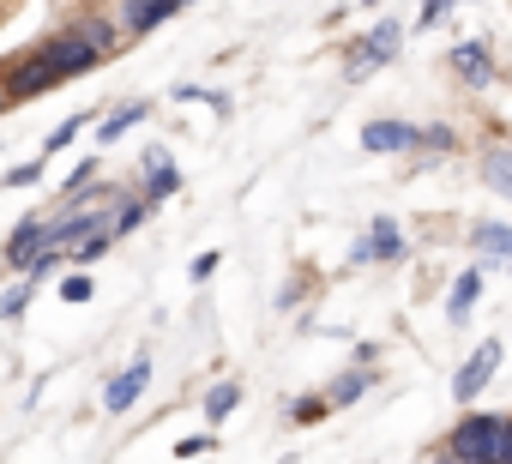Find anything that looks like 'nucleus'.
I'll return each mask as SVG.
<instances>
[{
    "label": "nucleus",
    "instance_id": "23",
    "mask_svg": "<svg viewBox=\"0 0 512 464\" xmlns=\"http://www.w3.org/2000/svg\"><path fill=\"white\" fill-rule=\"evenodd\" d=\"M205 446H211V434H193V440H181V446H175V452H181V458H199V452H205Z\"/></svg>",
    "mask_w": 512,
    "mask_h": 464
},
{
    "label": "nucleus",
    "instance_id": "3",
    "mask_svg": "<svg viewBox=\"0 0 512 464\" xmlns=\"http://www.w3.org/2000/svg\"><path fill=\"white\" fill-rule=\"evenodd\" d=\"M494 368H500V344L488 338V344H482V350H476V356H470V362L458 368V380H452V392H458V398L470 404V398H476V392L488 386V374H494Z\"/></svg>",
    "mask_w": 512,
    "mask_h": 464
},
{
    "label": "nucleus",
    "instance_id": "1",
    "mask_svg": "<svg viewBox=\"0 0 512 464\" xmlns=\"http://www.w3.org/2000/svg\"><path fill=\"white\" fill-rule=\"evenodd\" d=\"M458 464H512V422L506 416H464L452 428Z\"/></svg>",
    "mask_w": 512,
    "mask_h": 464
},
{
    "label": "nucleus",
    "instance_id": "27",
    "mask_svg": "<svg viewBox=\"0 0 512 464\" xmlns=\"http://www.w3.org/2000/svg\"><path fill=\"white\" fill-rule=\"evenodd\" d=\"M368 7H380V0H368Z\"/></svg>",
    "mask_w": 512,
    "mask_h": 464
},
{
    "label": "nucleus",
    "instance_id": "6",
    "mask_svg": "<svg viewBox=\"0 0 512 464\" xmlns=\"http://www.w3.org/2000/svg\"><path fill=\"white\" fill-rule=\"evenodd\" d=\"M362 145H368V151H410V145H422V133H416L410 121H368Z\"/></svg>",
    "mask_w": 512,
    "mask_h": 464
},
{
    "label": "nucleus",
    "instance_id": "21",
    "mask_svg": "<svg viewBox=\"0 0 512 464\" xmlns=\"http://www.w3.org/2000/svg\"><path fill=\"white\" fill-rule=\"evenodd\" d=\"M37 175H43V163H19V169H13V175H7V187H31V181H37Z\"/></svg>",
    "mask_w": 512,
    "mask_h": 464
},
{
    "label": "nucleus",
    "instance_id": "9",
    "mask_svg": "<svg viewBox=\"0 0 512 464\" xmlns=\"http://www.w3.org/2000/svg\"><path fill=\"white\" fill-rule=\"evenodd\" d=\"M398 37H404V31H398V25L386 19V25H380V31L368 37V55H356V61H350V73H368V67H380V61H392V55H398Z\"/></svg>",
    "mask_w": 512,
    "mask_h": 464
},
{
    "label": "nucleus",
    "instance_id": "10",
    "mask_svg": "<svg viewBox=\"0 0 512 464\" xmlns=\"http://www.w3.org/2000/svg\"><path fill=\"white\" fill-rule=\"evenodd\" d=\"M145 169H151V181H145V205H151V199H169V193L181 187V175H175V163H169L163 151H151Z\"/></svg>",
    "mask_w": 512,
    "mask_h": 464
},
{
    "label": "nucleus",
    "instance_id": "13",
    "mask_svg": "<svg viewBox=\"0 0 512 464\" xmlns=\"http://www.w3.org/2000/svg\"><path fill=\"white\" fill-rule=\"evenodd\" d=\"M139 121H145V103H127V109H115V115L103 121V133H97V139H103V145H115V139H121L127 127H139Z\"/></svg>",
    "mask_w": 512,
    "mask_h": 464
},
{
    "label": "nucleus",
    "instance_id": "5",
    "mask_svg": "<svg viewBox=\"0 0 512 464\" xmlns=\"http://www.w3.org/2000/svg\"><path fill=\"white\" fill-rule=\"evenodd\" d=\"M49 85H55V79H49V67H43V61L31 55V61H19V67L7 73V103H25V97H43Z\"/></svg>",
    "mask_w": 512,
    "mask_h": 464
},
{
    "label": "nucleus",
    "instance_id": "2",
    "mask_svg": "<svg viewBox=\"0 0 512 464\" xmlns=\"http://www.w3.org/2000/svg\"><path fill=\"white\" fill-rule=\"evenodd\" d=\"M37 61H43V67H49V79L61 85V79H73V73L97 67L103 55H97V49H91V43H85V37L73 31V37H55V43H43V49H37Z\"/></svg>",
    "mask_w": 512,
    "mask_h": 464
},
{
    "label": "nucleus",
    "instance_id": "14",
    "mask_svg": "<svg viewBox=\"0 0 512 464\" xmlns=\"http://www.w3.org/2000/svg\"><path fill=\"white\" fill-rule=\"evenodd\" d=\"M235 398H241V386H235V380H223V386H211V392H205V416H211V422H223V416L235 410Z\"/></svg>",
    "mask_w": 512,
    "mask_h": 464
},
{
    "label": "nucleus",
    "instance_id": "16",
    "mask_svg": "<svg viewBox=\"0 0 512 464\" xmlns=\"http://www.w3.org/2000/svg\"><path fill=\"white\" fill-rule=\"evenodd\" d=\"M85 127H91V121H85V115H73V121H61V127H55V133H49V139H43V151H49V157H55V151H67V145H73V139H79V133H85Z\"/></svg>",
    "mask_w": 512,
    "mask_h": 464
},
{
    "label": "nucleus",
    "instance_id": "20",
    "mask_svg": "<svg viewBox=\"0 0 512 464\" xmlns=\"http://www.w3.org/2000/svg\"><path fill=\"white\" fill-rule=\"evenodd\" d=\"M25 302H31V284H19L13 296H0V314H7V320H13V314H25Z\"/></svg>",
    "mask_w": 512,
    "mask_h": 464
},
{
    "label": "nucleus",
    "instance_id": "12",
    "mask_svg": "<svg viewBox=\"0 0 512 464\" xmlns=\"http://www.w3.org/2000/svg\"><path fill=\"white\" fill-rule=\"evenodd\" d=\"M476 248L494 254V260H512V229H506V223H482V229H476Z\"/></svg>",
    "mask_w": 512,
    "mask_h": 464
},
{
    "label": "nucleus",
    "instance_id": "4",
    "mask_svg": "<svg viewBox=\"0 0 512 464\" xmlns=\"http://www.w3.org/2000/svg\"><path fill=\"white\" fill-rule=\"evenodd\" d=\"M145 380H151V362L139 356L127 374H115V380L103 386V404H109V410H133V404H139V392H145Z\"/></svg>",
    "mask_w": 512,
    "mask_h": 464
},
{
    "label": "nucleus",
    "instance_id": "26",
    "mask_svg": "<svg viewBox=\"0 0 512 464\" xmlns=\"http://www.w3.org/2000/svg\"><path fill=\"white\" fill-rule=\"evenodd\" d=\"M0 109H7V85H0Z\"/></svg>",
    "mask_w": 512,
    "mask_h": 464
},
{
    "label": "nucleus",
    "instance_id": "17",
    "mask_svg": "<svg viewBox=\"0 0 512 464\" xmlns=\"http://www.w3.org/2000/svg\"><path fill=\"white\" fill-rule=\"evenodd\" d=\"M476 290H482V272H464V278H458V290H452V320H464V314H470Z\"/></svg>",
    "mask_w": 512,
    "mask_h": 464
},
{
    "label": "nucleus",
    "instance_id": "18",
    "mask_svg": "<svg viewBox=\"0 0 512 464\" xmlns=\"http://www.w3.org/2000/svg\"><path fill=\"white\" fill-rule=\"evenodd\" d=\"M368 386H374V380H368V374H344V380H338V386H332V404H356V398H362V392H368Z\"/></svg>",
    "mask_w": 512,
    "mask_h": 464
},
{
    "label": "nucleus",
    "instance_id": "8",
    "mask_svg": "<svg viewBox=\"0 0 512 464\" xmlns=\"http://www.w3.org/2000/svg\"><path fill=\"white\" fill-rule=\"evenodd\" d=\"M356 254H362V260H398V254H404V236H398V223H392V217H380V223L368 229V242H362Z\"/></svg>",
    "mask_w": 512,
    "mask_h": 464
},
{
    "label": "nucleus",
    "instance_id": "7",
    "mask_svg": "<svg viewBox=\"0 0 512 464\" xmlns=\"http://www.w3.org/2000/svg\"><path fill=\"white\" fill-rule=\"evenodd\" d=\"M452 73H458L464 85H476V91H482V85L494 79V61H488V49H482V43H458V49H452Z\"/></svg>",
    "mask_w": 512,
    "mask_h": 464
},
{
    "label": "nucleus",
    "instance_id": "15",
    "mask_svg": "<svg viewBox=\"0 0 512 464\" xmlns=\"http://www.w3.org/2000/svg\"><path fill=\"white\" fill-rule=\"evenodd\" d=\"M482 175L512 199V151H488V157H482Z\"/></svg>",
    "mask_w": 512,
    "mask_h": 464
},
{
    "label": "nucleus",
    "instance_id": "19",
    "mask_svg": "<svg viewBox=\"0 0 512 464\" xmlns=\"http://www.w3.org/2000/svg\"><path fill=\"white\" fill-rule=\"evenodd\" d=\"M91 290H97V284H91L85 272H67V278H61V302H91Z\"/></svg>",
    "mask_w": 512,
    "mask_h": 464
},
{
    "label": "nucleus",
    "instance_id": "24",
    "mask_svg": "<svg viewBox=\"0 0 512 464\" xmlns=\"http://www.w3.org/2000/svg\"><path fill=\"white\" fill-rule=\"evenodd\" d=\"M422 145H434V151H446V145H452V133H446V127H428V133H422Z\"/></svg>",
    "mask_w": 512,
    "mask_h": 464
},
{
    "label": "nucleus",
    "instance_id": "11",
    "mask_svg": "<svg viewBox=\"0 0 512 464\" xmlns=\"http://www.w3.org/2000/svg\"><path fill=\"white\" fill-rule=\"evenodd\" d=\"M175 7H181V0H133V7H127V31H151V25H163Z\"/></svg>",
    "mask_w": 512,
    "mask_h": 464
},
{
    "label": "nucleus",
    "instance_id": "25",
    "mask_svg": "<svg viewBox=\"0 0 512 464\" xmlns=\"http://www.w3.org/2000/svg\"><path fill=\"white\" fill-rule=\"evenodd\" d=\"M320 410H326V404H320V398H302V404H296V422H314V416H320Z\"/></svg>",
    "mask_w": 512,
    "mask_h": 464
},
{
    "label": "nucleus",
    "instance_id": "22",
    "mask_svg": "<svg viewBox=\"0 0 512 464\" xmlns=\"http://www.w3.org/2000/svg\"><path fill=\"white\" fill-rule=\"evenodd\" d=\"M446 7H452V0H422V25H440V19H446Z\"/></svg>",
    "mask_w": 512,
    "mask_h": 464
}]
</instances>
